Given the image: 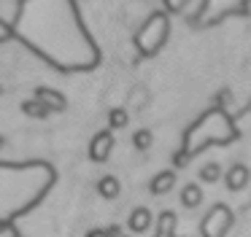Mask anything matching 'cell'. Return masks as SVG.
<instances>
[{"instance_id":"obj_1","label":"cell","mask_w":251,"mask_h":237,"mask_svg":"<svg viewBox=\"0 0 251 237\" xmlns=\"http://www.w3.org/2000/svg\"><path fill=\"white\" fill-rule=\"evenodd\" d=\"M238 138V129H235L232 118L227 116L224 108H208V113H202L184 135V151L186 154H200L205 145H224L232 143Z\"/></svg>"},{"instance_id":"obj_2","label":"cell","mask_w":251,"mask_h":237,"mask_svg":"<svg viewBox=\"0 0 251 237\" xmlns=\"http://www.w3.org/2000/svg\"><path fill=\"white\" fill-rule=\"evenodd\" d=\"M168 35H170V16H168V11H157L135 32V48L143 57H154L165 46Z\"/></svg>"},{"instance_id":"obj_3","label":"cell","mask_w":251,"mask_h":237,"mask_svg":"<svg viewBox=\"0 0 251 237\" xmlns=\"http://www.w3.org/2000/svg\"><path fill=\"white\" fill-rule=\"evenodd\" d=\"M251 0H202L195 16V24H216L229 14H249Z\"/></svg>"},{"instance_id":"obj_4","label":"cell","mask_w":251,"mask_h":237,"mask_svg":"<svg viewBox=\"0 0 251 237\" xmlns=\"http://www.w3.org/2000/svg\"><path fill=\"white\" fill-rule=\"evenodd\" d=\"M235 224V213L227 208V205H213L200 221V235L202 237H224Z\"/></svg>"},{"instance_id":"obj_5","label":"cell","mask_w":251,"mask_h":237,"mask_svg":"<svg viewBox=\"0 0 251 237\" xmlns=\"http://www.w3.org/2000/svg\"><path fill=\"white\" fill-rule=\"evenodd\" d=\"M111 151H114V132H111V129H103V132H98L92 138V143H89V159L105 162L111 156Z\"/></svg>"},{"instance_id":"obj_6","label":"cell","mask_w":251,"mask_h":237,"mask_svg":"<svg viewBox=\"0 0 251 237\" xmlns=\"http://www.w3.org/2000/svg\"><path fill=\"white\" fill-rule=\"evenodd\" d=\"M33 100L44 102V105L49 108V111H65V108H68L65 95H60V92H57V89H51V86H35Z\"/></svg>"},{"instance_id":"obj_7","label":"cell","mask_w":251,"mask_h":237,"mask_svg":"<svg viewBox=\"0 0 251 237\" xmlns=\"http://www.w3.org/2000/svg\"><path fill=\"white\" fill-rule=\"evenodd\" d=\"M224 183H227L229 191H243L246 183H249V167L246 165H232L227 172V178H224Z\"/></svg>"},{"instance_id":"obj_8","label":"cell","mask_w":251,"mask_h":237,"mask_svg":"<svg viewBox=\"0 0 251 237\" xmlns=\"http://www.w3.org/2000/svg\"><path fill=\"white\" fill-rule=\"evenodd\" d=\"M173 186H176V172H173V170L157 172V175L151 178V183H149V189H151L154 197H162V194H168Z\"/></svg>"},{"instance_id":"obj_9","label":"cell","mask_w":251,"mask_h":237,"mask_svg":"<svg viewBox=\"0 0 251 237\" xmlns=\"http://www.w3.org/2000/svg\"><path fill=\"white\" fill-rule=\"evenodd\" d=\"M151 226V213H149V208H135L130 215V229L138 232V235H143V232Z\"/></svg>"},{"instance_id":"obj_10","label":"cell","mask_w":251,"mask_h":237,"mask_svg":"<svg viewBox=\"0 0 251 237\" xmlns=\"http://www.w3.org/2000/svg\"><path fill=\"white\" fill-rule=\"evenodd\" d=\"M154 237H176V213L173 210H162L157 224V235Z\"/></svg>"},{"instance_id":"obj_11","label":"cell","mask_w":251,"mask_h":237,"mask_svg":"<svg viewBox=\"0 0 251 237\" xmlns=\"http://www.w3.org/2000/svg\"><path fill=\"white\" fill-rule=\"evenodd\" d=\"M202 202V191H200V186L197 183H186L184 189H181V205L184 208H197V205Z\"/></svg>"},{"instance_id":"obj_12","label":"cell","mask_w":251,"mask_h":237,"mask_svg":"<svg viewBox=\"0 0 251 237\" xmlns=\"http://www.w3.org/2000/svg\"><path fill=\"white\" fill-rule=\"evenodd\" d=\"M98 191H100V197L114 199V197H119L122 186H119V181H116L114 175H103V178L98 181Z\"/></svg>"},{"instance_id":"obj_13","label":"cell","mask_w":251,"mask_h":237,"mask_svg":"<svg viewBox=\"0 0 251 237\" xmlns=\"http://www.w3.org/2000/svg\"><path fill=\"white\" fill-rule=\"evenodd\" d=\"M22 111L27 113V116H35V118H46L49 116V108L44 105V102H38V100H27V102H22Z\"/></svg>"},{"instance_id":"obj_14","label":"cell","mask_w":251,"mask_h":237,"mask_svg":"<svg viewBox=\"0 0 251 237\" xmlns=\"http://www.w3.org/2000/svg\"><path fill=\"white\" fill-rule=\"evenodd\" d=\"M151 143H154L151 129H138L135 138H132V145H135L138 151H149V148H151Z\"/></svg>"},{"instance_id":"obj_15","label":"cell","mask_w":251,"mask_h":237,"mask_svg":"<svg viewBox=\"0 0 251 237\" xmlns=\"http://www.w3.org/2000/svg\"><path fill=\"white\" fill-rule=\"evenodd\" d=\"M219 175H222V167L213 165V162H211V165H202L200 167V181L202 183H216Z\"/></svg>"},{"instance_id":"obj_16","label":"cell","mask_w":251,"mask_h":237,"mask_svg":"<svg viewBox=\"0 0 251 237\" xmlns=\"http://www.w3.org/2000/svg\"><path fill=\"white\" fill-rule=\"evenodd\" d=\"M108 124H111V129H122L127 124V111L125 108H114L111 111V116H108Z\"/></svg>"},{"instance_id":"obj_17","label":"cell","mask_w":251,"mask_h":237,"mask_svg":"<svg viewBox=\"0 0 251 237\" xmlns=\"http://www.w3.org/2000/svg\"><path fill=\"white\" fill-rule=\"evenodd\" d=\"M162 3H165V11H168V14H181L192 0H162Z\"/></svg>"},{"instance_id":"obj_18","label":"cell","mask_w":251,"mask_h":237,"mask_svg":"<svg viewBox=\"0 0 251 237\" xmlns=\"http://www.w3.org/2000/svg\"><path fill=\"white\" fill-rule=\"evenodd\" d=\"M14 35H17V30H14L6 19H0V43H8Z\"/></svg>"},{"instance_id":"obj_19","label":"cell","mask_w":251,"mask_h":237,"mask_svg":"<svg viewBox=\"0 0 251 237\" xmlns=\"http://www.w3.org/2000/svg\"><path fill=\"white\" fill-rule=\"evenodd\" d=\"M227 102H232V92L229 89H222L216 97V108H227Z\"/></svg>"},{"instance_id":"obj_20","label":"cell","mask_w":251,"mask_h":237,"mask_svg":"<svg viewBox=\"0 0 251 237\" xmlns=\"http://www.w3.org/2000/svg\"><path fill=\"white\" fill-rule=\"evenodd\" d=\"M87 237H111V235H108V229H92Z\"/></svg>"},{"instance_id":"obj_21","label":"cell","mask_w":251,"mask_h":237,"mask_svg":"<svg viewBox=\"0 0 251 237\" xmlns=\"http://www.w3.org/2000/svg\"><path fill=\"white\" fill-rule=\"evenodd\" d=\"M3 145H6V140H3V135H0V148H3Z\"/></svg>"},{"instance_id":"obj_22","label":"cell","mask_w":251,"mask_h":237,"mask_svg":"<svg viewBox=\"0 0 251 237\" xmlns=\"http://www.w3.org/2000/svg\"><path fill=\"white\" fill-rule=\"evenodd\" d=\"M0 92H3V86H0Z\"/></svg>"},{"instance_id":"obj_23","label":"cell","mask_w":251,"mask_h":237,"mask_svg":"<svg viewBox=\"0 0 251 237\" xmlns=\"http://www.w3.org/2000/svg\"><path fill=\"white\" fill-rule=\"evenodd\" d=\"M122 237H125V235H122Z\"/></svg>"}]
</instances>
